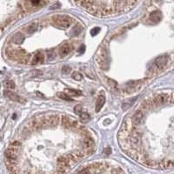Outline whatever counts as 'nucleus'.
<instances>
[{
  "mask_svg": "<svg viewBox=\"0 0 174 174\" xmlns=\"http://www.w3.org/2000/svg\"><path fill=\"white\" fill-rule=\"evenodd\" d=\"M52 23L56 26L65 29L72 24V18L67 16H55L52 18Z\"/></svg>",
  "mask_w": 174,
  "mask_h": 174,
  "instance_id": "obj_1",
  "label": "nucleus"
},
{
  "mask_svg": "<svg viewBox=\"0 0 174 174\" xmlns=\"http://www.w3.org/2000/svg\"><path fill=\"white\" fill-rule=\"evenodd\" d=\"M61 124L64 126L65 129H70V128H78V123L76 119H74L73 118H70V117L67 116H64L61 118Z\"/></svg>",
  "mask_w": 174,
  "mask_h": 174,
  "instance_id": "obj_2",
  "label": "nucleus"
},
{
  "mask_svg": "<svg viewBox=\"0 0 174 174\" xmlns=\"http://www.w3.org/2000/svg\"><path fill=\"white\" fill-rule=\"evenodd\" d=\"M82 145L84 146V149H93L95 148V143L92 138H91L90 135L84 136V139L82 140Z\"/></svg>",
  "mask_w": 174,
  "mask_h": 174,
  "instance_id": "obj_3",
  "label": "nucleus"
},
{
  "mask_svg": "<svg viewBox=\"0 0 174 174\" xmlns=\"http://www.w3.org/2000/svg\"><path fill=\"white\" fill-rule=\"evenodd\" d=\"M144 119V113L142 111L138 110L134 113V115L132 116V124L133 125H139L142 122H143Z\"/></svg>",
  "mask_w": 174,
  "mask_h": 174,
  "instance_id": "obj_4",
  "label": "nucleus"
},
{
  "mask_svg": "<svg viewBox=\"0 0 174 174\" xmlns=\"http://www.w3.org/2000/svg\"><path fill=\"white\" fill-rule=\"evenodd\" d=\"M168 60H169V58L166 55H163V56H159L155 59V65L158 69H163V68L167 64Z\"/></svg>",
  "mask_w": 174,
  "mask_h": 174,
  "instance_id": "obj_5",
  "label": "nucleus"
},
{
  "mask_svg": "<svg viewBox=\"0 0 174 174\" xmlns=\"http://www.w3.org/2000/svg\"><path fill=\"white\" fill-rule=\"evenodd\" d=\"M72 49H73V47L72 46V45H70L69 44H65L64 45H62L58 50L59 56H60L61 58H64V57L67 56L68 54L72 51Z\"/></svg>",
  "mask_w": 174,
  "mask_h": 174,
  "instance_id": "obj_6",
  "label": "nucleus"
},
{
  "mask_svg": "<svg viewBox=\"0 0 174 174\" xmlns=\"http://www.w3.org/2000/svg\"><path fill=\"white\" fill-rule=\"evenodd\" d=\"M5 156H6L7 159H10V160H17V158H18V149L10 147L5 152Z\"/></svg>",
  "mask_w": 174,
  "mask_h": 174,
  "instance_id": "obj_7",
  "label": "nucleus"
},
{
  "mask_svg": "<svg viewBox=\"0 0 174 174\" xmlns=\"http://www.w3.org/2000/svg\"><path fill=\"white\" fill-rule=\"evenodd\" d=\"M4 93L7 98H9L10 99H11V100H13V101H18L19 103H24L25 102L24 99H22L18 95H17L16 93H14L12 92H11V91L6 90V91H4Z\"/></svg>",
  "mask_w": 174,
  "mask_h": 174,
  "instance_id": "obj_8",
  "label": "nucleus"
},
{
  "mask_svg": "<svg viewBox=\"0 0 174 174\" xmlns=\"http://www.w3.org/2000/svg\"><path fill=\"white\" fill-rule=\"evenodd\" d=\"M162 18V14L159 11H155L150 14L149 19L154 23H158Z\"/></svg>",
  "mask_w": 174,
  "mask_h": 174,
  "instance_id": "obj_9",
  "label": "nucleus"
},
{
  "mask_svg": "<svg viewBox=\"0 0 174 174\" xmlns=\"http://www.w3.org/2000/svg\"><path fill=\"white\" fill-rule=\"evenodd\" d=\"M105 102V98L104 95H99L98 98V100L96 103V112H100V110L102 109V107L104 106Z\"/></svg>",
  "mask_w": 174,
  "mask_h": 174,
  "instance_id": "obj_10",
  "label": "nucleus"
},
{
  "mask_svg": "<svg viewBox=\"0 0 174 174\" xmlns=\"http://www.w3.org/2000/svg\"><path fill=\"white\" fill-rule=\"evenodd\" d=\"M38 22H33L28 26V29H27V32L28 33H33L38 30Z\"/></svg>",
  "mask_w": 174,
  "mask_h": 174,
  "instance_id": "obj_11",
  "label": "nucleus"
},
{
  "mask_svg": "<svg viewBox=\"0 0 174 174\" xmlns=\"http://www.w3.org/2000/svg\"><path fill=\"white\" fill-rule=\"evenodd\" d=\"M24 36H23V34H20V33H17L12 37V40L15 44H20V43H22L23 40H24Z\"/></svg>",
  "mask_w": 174,
  "mask_h": 174,
  "instance_id": "obj_12",
  "label": "nucleus"
},
{
  "mask_svg": "<svg viewBox=\"0 0 174 174\" xmlns=\"http://www.w3.org/2000/svg\"><path fill=\"white\" fill-rule=\"evenodd\" d=\"M67 91H68L67 93L69 94L70 96H80V95H82L81 91L74 90V89H70V90H67Z\"/></svg>",
  "mask_w": 174,
  "mask_h": 174,
  "instance_id": "obj_13",
  "label": "nucleus"
},
{
  "mask_svg": "<svg viewBox=\"0 0 174 174\" xmlns=\"http://www.w3.org/2000/svg\"><path fill=\"white\" fill-rule=\"evenodd\" d=\"M79 115V117H80V118L82 119L83 121H88L90 119V115L88 114L87 112H82L78 114Z\"/></svg>",
  "mask_w": 174,
  "mask_h": 174,
  "instance_id": "obj_14",
  "label": "nucleus"
},
{
  "mask_svg": "<svg viewBox=\"0 0 174 174\" xmlns=\"http://www.w3.org/2000/svg\"><path fill=\"white\" fill-rule=\"evenodd\" d=\"M4 85L6 86V88H8V89H14V88H15V84H14V82L11 81V80L5 81Z\"/></svg>",
  "mask_w": 174,
  "mask_h": 174,
  "instance_id": "obj_15",
  "label": "nucleus"
},
{
  "mask_svg": "<svg viewBox=\"0 0 174 174\" xmlns=\"http://www.w3.org/2000/svg\"><path fill=\"white\" fill-rule=\"evenodd\" d=\"M72 78L75 79V80H78V81H79V80H82V75L80 73H78V72H73L72 73Z\"/></svg>",
  "mask_w": 174,
  "mask_h": 174,
  "instance_id": "obj_16",
  "label": "nucleus"
},
{
  "mask_svg": "<svg viewBox=\"0 0 174 174\" xmlns=\"http://www.w3.org/2000/svg\"><path fill=\"white\" fill-rule=\"evenodd\" d=\"M21 145V143L19 141H14L11 144L10 147H12V148H16V149H18V148Z\"/></svg>",
  "mask_w": 174,
  "mask_h": 174,
  "instance_id": "obj_17",
  "label": "nucleus"
},
{
  "mask_svg": "<svg viewBox=\"0 0 174 174\" xmlns=\"http://www.w3.org/2000/svg\"><path fill=\"white\" fill-rule=\"evenodd\" d=\"M58 96H59V98H60L64 99V100H71L70 97L68 96V95H66L65 93H59Z\"/></svg>",
  "mask_w": 174,
  "mask_h": 174,
  "instance_id": "obj_18",
  "label": "nucleus"
},
{
  "mask_svg": "<svg viewBox=\"0 0 174 174\" xmlns=\"http://www.w3.org/2000/svg\"><path fill=\"white\" fill-rule=\"evenodd\" d=\"M62 70H63V72H64V73H68V72H70L71 68L69 66H64Z\"/></svg>",
  "mask_w": 174,
  "mask_h": 174,
  "instance_id": "obj_19",
  "label": "nucleus"
},
{
  "mask_svg": "<svg viewBox=\"0 0 174 174\" xmlns=\"http://www.w3.org/2000/svg\"><path fill=\"white\" fill-rule=\"evenodd\" d=\"M99 30H100L99 28H95V29L91 31V34H92V35H96V34L99 31Z\"/></svg>",
  "mask_w": 174,
  "mask_h": 174,
  "instance_id": "obj_20",
  "label": "nucleus"
}]
</instances>
